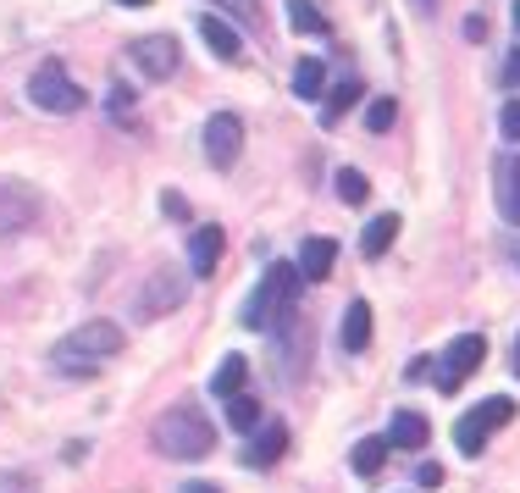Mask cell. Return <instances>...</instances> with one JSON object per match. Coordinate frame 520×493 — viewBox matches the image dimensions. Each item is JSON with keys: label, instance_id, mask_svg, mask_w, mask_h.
<instances>
[{"label": "cell", "instance_id": "cell-22", "mask_svg": "<svg viewBox=\"0 0 520 493\" xmlns=\"http://www.w3.org/2000/svg\"><path fill=\"white\" fill-rule=\"evenodd\" d=\"M227 421H233L238 433H249V427H260V399H249V394H233V399H227Z\"/></svg>", "mask_w": 520, "mask_h": 493}, {"label": "cell", "instance_id": "cell-17", "mask_svg": "<svg viewBox=\"0 0 520 493\" xmlns=\"http://www.w3.org/2000/svg\"><path fill=\"white\" fill-rule=\"evenodd\" d=\"M399 239V217H371L366 233H360V250H366V261H377V255H388V244Z\"/></svg>", "mask_w": 520, "mask_h": 493}, {"label": "cell", "instance_id": "cell-31", "mask_svg": "<svg viewBox=\"0 0 520 493\" xmlns=\"http://www.w3.org/2000/svg\"><path fill=\"white\" fill-rule=\"evenodd\" d=\"M183 493H222L216 482H183Z\"/></svg>", "mask_w": 520, "mask_h": 493}, {"label": "cell", "instance_id": "cell-3", "mask_svg": "<svg viewBox=\"0 0 520 493\" xmlns=\"http://www.w3.org/2000/svg\"><path fill=\"white\" fill-rule=\"evenodd\" d=\"M294 294H299V266L288 261H272L260 272V289L249 294V311H244V327H288L294 316Z\"/></svg>", "mask_w": 520, "mask_h": 493}, {"label": "cell", "instance_id": "cell-32", "mask_svg": "<svg viewBox=\"0 0 520 493\" xmlns=\"http://www.w3.org/2000/svg\"><path fill=\"white\" fill-rule=\"evenodd\" d=\"M415 12H438V0H415Z\"/></svg>", "mask_w": 520, "mask_h": 493}, {"label": "cell", "instance_id": "cell-30", "mask_svg": "<svg viewBox=\"0 0 520 493\" xmlns=\"http://www.w3.org/2000/svg\"><path fill=\"white\" fill-rule=\"evenodd\" d=\"M415 482H421V488H438V482H443V466H432V460H421V466H415Z\"/></svg>", "mask_w": 520, "mask_h": 493}, {"label": "cell", "instance_id": "cell-20", "mask_svg": "<svg viewBox=\"0 0 520 493\" xmlns=\"http://www.w3.org/2000/svg\"><path fill=\"white\" fill-rule=\"evenodd\" d=\"M244 377H249V361H244V355H227V361L222 366H216V394H222V399H233V394H244Z\"/></svg>", "mask_w": 520, "mask_h": 493}, {"label": "cell", "instance_id": "cell-16", "mask_svg": "<svg viewBox=\"0 0 520 493\" xmlns=\"http://www.w3.org/2000/svg\"><path fill=\"white\" fill-rule=\"evenodd\" d=\"M338 338H343V349H349V355L371 344V305H366V300H355V305H349V311H343V327H338Z\"/></svg>", "mask_w": 520, "mask_h": 493}, {"label": "cell", "instance_id": "cell-4", "mask_svg": "<svg viewBox=\"0 0 520 493\" xmlns=\"http://www.w3.org/2000/svg\"><path fill=\"white\" fill-rule=\"evenodd\" d=\"M28 100H34L39 111H56V117L83 111V89L67 78V67H61V61H39L34 78H28Z\"/></svg>", "mask_w": 520, "mask_h": 493}, {"label": "cell", "instance_id": "cell-7", "mask_svg": "<svg viewBox=\"0 0 520 493\" xmlns=\"http://www.w3.org/2000/svg\"><path fill=\"white\" fill-rule=\"evenodd\" d=\"M238 150H244V122H238L233 111H216V117L205 122V161H211V167H233Z\"/></svg>", "mask_w": 520, "mask_h": 493}, {"label": "cell", "instance_id": "cell-14", "mask_svg": "<svg viewBox=\"0 0 520 493\" xmlns=\"http://www.w3.org/2000/svg\"><path fill=\"white\" fill-rule=\"evenodd\" d=\"M283 449H288V427H283V421H272V427L255 438V449H244V466H277Z\"/></svg>", "mask_w": 520, "mask_h": 493}, {"label": "cell", "instance_id": "cell-28", "mask_svg": "<svg viewBox=\"0 0 520 493\" xmlns=\"http://www.w3.org/2000/svg\"><path fill=\"white\" fill-rule=\"evenodd\" d=\"M476 416H482V421H487V427H504V421H509V416H515V405H509V399H504V394H493V399H482V410H476Z\"/></svg>", "mask_w": 520, "mask_h": 493}, {"label": "cell", "instance_id": "cell-6", "mask_svg": "<svg viewBox=\"0 0 520 493\" xmlns=\"http://www.w3.org/2000/svg\"><path fill=\"white\" fill-rule=\"evenodd\" d=\"M482 361H487V338H482V333H460L449 349H443L438 388H443V394H454V388H460V383H465V377H471Z\"/></svg>", "mask_w": 520, "mask_h": 493}, {"label": "cell", "instance_id": "cell-27", "mask_svg": "<svg viewBox=\"0 0 520 493\" xmlns=\"http://www.w3.org/2000/svg\"><path fill=\"white\" fill-rule=\"evenodd\" d=\"M393 117H399V106H393L388 95L366 106V128H371V133H388V128H393Z\"/></svg>", "mask_w": 520, "mask_h": 493}, {"label": "cell", "instance_id": "cell-15", "mask_svg": "<svg viewBox=\"0 0 520 493\" xmlns=\"http://www.w3.org/2000/svg\"><path fill=\"white\" fill-rule=\"evenodd\" d=\"M332 261H338V244H332V239H305L294 266H299V277H327Z\"/></svg>", "mask_w": 520, "mask_h": 493}, {"label": "cell", "instance_id": "cell-26", "mask_svg": "<svg viewBox=\"0 0 520 493\" xmlns=\"http://www.w3.org/2000/svg\"><path fill=\"white\" fill-rule=\"evenodd\" d=\"M216 17H238V23H260V0H211Z\"/></svg>", "mask_w": 520, "mask_h": 493}, {"label": "cell", "instance_id": "cell-23", "mask_svg": "<svg viewBox=\"0 0 520 493\" xmlns=\"http://www.w3.org/2000/svg\"><path fill=\"white\" fill-rule=\"evenodd\" d=\"M355 100H360V89H355V84H338V89H332L327 100H321V122H327V128H332V122H338L343 111L355 106Z\"/></svg>", "mask_w": 520, "mask_h": 493}, {"label": "cell", "instance_id": "cell-10", "mask_svg": "<svg viewBox=\"0 0 520 493\" xmlns=\"http://www.w3.org/2000/svg\"><path fill=\"white\" fill-rule=\"evenodd\" d=\"M200 39L211 45V56H216V61H238V56H244V45H238L233 23H227V17H216V12H205V17H200Z\"/></svg>", "mask_w": 520, "mask_h": 493}, {"label": "cell", "instance_id": "cell-9", "mask_svg": "<svg viewBox=\"0 0 520 493\" xmlns=\"http://www.w3.org/2000/svg\"><path fill=\"white\" fill-rule=\"evenodd\" d=\"M133 67H139L144 78H172L178 73V39L172 34H144V39H133Z\"/></svg>", "mask_w": 520, "mask_h": 493}, {"label": "cell", "instance_id": "cell-34", "mask_svg": "<svg viewBox=\"0 0 520 493\" xmlns=\"http://www.w3.org/2000/svg\"><path fill=\"white\" fill-rule=\"evenodd\" d=\"M515 377H520V338H515Z\"/></svg>", "mask_w": 520, "mask_h": 493}, {"label": "cell", "instance_id": "cell-11", "mask_svg": "<svg viewBox=\"0 0 520 493\" xmlns=\"http://www.w3.org/2000/svg\"><path fill=\"white\" fill-rule=\"evenodd\" d=\"M216 261H222V228H194V244H189V277H211Z\"/></svg>", "mask_w": 520, "mask_h": 493}, {"label": "cell", "instance_id": "cell-8", "mask_svg": "<svg viewBox=\"0 0 520 493\" xmlns=\"http://www.w3.org/2000/svg\"><path fill=\"white\" fill-rule=\"evenodd\" d=\"M34 222H39V194L28 183H0V239H12Z\"/></svg>", "mask_w": 520, "mask_h": 493}, {"label": "cell", "instance_id": "cell-5", "mask_svg": "<svg viewBox=\"0 0 520 493\" xmlns=\"http://www.w3.org/2000/svg\"><path fill=\"white\" fill-rule=\"evenodd\" d=\"M189 300V272H172V266H161V272H150V283L139 289V322H161V316H172L178 305Z\"/></svg>", "mask_w": 520, "mask_h": 493}, {"label": "cell", "instance_id": "cell-29", "mask_svg": "<svg viewBox=\"0 0 520 493\" xmlns=\"http://www.w3.org/2000/svg\"><path fill=\"white\" fill-rule=\"evenodd\" d=\"M498 128H504V139H515V145H520V100H509V106H504Z\"/></svg>", "mask_w": 520, "mask_h": 493}, {"label": "cell", "instance_id": "cell-36", "mask_svg": "<svg viewBox=\"0 0 520 493\" xmlns=\"http://www.w3.org/2000/svg\"><path fill=\"white\" fill-rule=\"evenodd\" d=\"M515 73H520V61H515Z\"/></svg>", "mask_w": 520, "mask_h": 493}, {"label": "cell", "instance_id": "cell-21", "mask_svg": "<svg viewBox=\"0 0 520 493\" xmlns=\"http://www.w3.org/2000/svg\"><path fill=\"white\" fill-rule=\"evenodd\" d=\"M288 28L294 34H327V17L316 12V0H288Z\"/></svg>", "mask_w": 520, "mask_h": 493}, {"label": "cell", "instance_id": "cell-24", "mask_svg": "<svg viewBox=\"0 0 520 493\" xmlns=\"http://www.w3.org/2000/svg\"><path fill=\"white\" fill-rule=\"evenodd\" d=\"M294 95H299V100H316V95H321V61H316V56L294 67Z\"/></svg>", "mask_w": 520, "mask_h": 493}, {"label": "cell", "instance_id": "cell-2", "mask_svg": "<svg viewBox=\"0 0 520 493\" xmlns=\"http://www.w3.org/2000/svg\"><path fill=\"white\" fill-rule=\"evenodd\" d=\"M122 349V327L117 322H83L78 333H67L56 349H50V366L61 377H78V372H95L106 355Z\"/></svg>", "mask_w": 520, "mask_h": 493}, {"label": "cell", "instance_id": "cell-19", "mask_svg": "<svg viewBox=\"0 0 520 493\" xmlns=\"http://www.w3.org/2000/svg\"><path fill=\"white\" fill-rule=\"evenodd\" d=\"M487 433H493V427H487V421L476 416V410H471V416H460V421H454V444H460L465 455H482V449H487Z\"/></svg>", "mask_w": 520, "mask_h": 493}, {"label": "cell", "instance_id": "cell-13", "mask_svg": "<svg viewBox=\"0 0 520 493\" xmlns=\"http://www.w3.org/2000/svg\"><path fill=\"white\" fill-rule=\"evenodd\" d=\"M498 211L520 228V156L498 161Z\"/></svg>", "mask_w": 520, "mask_h": 493}, {"label": "cell", "instance_id": "cell-25", "mask_svg": "<svg viewBox=\"0 0 520 493\" xmlns=\"http://www.w3.org/2000/svg\"><path fill=\"white\" fill-rule=\"evenodd\" d=\"M366 194H371V183L360 178L355 167H343V172H338V200H343V205H366Z\"/></svg>", "mask_w": 520, "mask_h": 493}, {"label": "cell", "instance_id": "cell-33", "mask_svg": "<svg viewBox=\"0 0 520 493\" xmlns=\"http://www.w3.org/2000/svg\"><path fill=\"white\" fill-rule=\"evenodd\" d=\"M117 6H150V0H117Z\"/></svg>", "mask_w": 520, "mask_h": 493}, {"label": "cell", "instance_id": "cell-12", "mask_svg": "<svg viewBox=\"0 0 520 493\" xmlns=\"http://www.w3.org/2000/svg\"><path fill=\"white\" fill-rule=\"evenodd\" d=\"M426 438H432V427H426L421 410H399V416H393V427H388L393 449H426Z\"/></svg>", "mask_w": 520, "mask_h": 493}, {"label": "cell", "instance_id": "cell-1", "mask_svg": "<svg viewBox=\"0 0 520 493\" xmlns=\"http://www.w3.org/2000/svg\"><path fill=\"white\" fill-rule=\"evenodd\" d=\"M150 444L161 449L166 460H205L216 449V427L205 421L200 405H172V410H161V416H155Z\"/></svg>", "mask_w": 520, "mask_h": 493}, {"label": "cell", "instance_id": "cell-18", "mask_svg": "<svg viewBox=\"0 0 520 493\" xmlns=\"http://www.w3.org/2000/svg\"><path fill=\"white\" fill-rule=\"evenodd\" d=\"M388 438H360V444H355V455H349V460H355V471H360V477H377V471L382 466H388Z\"/></svg>", "mask_w": 520, "mask_h": 493}, {"label": "cell", "instance_id": "cell-35", "mask_svg": "<svg viewBox=\"0 0 520 493\" xmlns=\"http://www.w3.org/2000/svg\"><path fill=\"white\" fill-rule=\"evenodd\" d=\"M515 28H520V0H515Z\"/></svg>", "mask_w": 520, "mask_h": 493}]
</instances>
